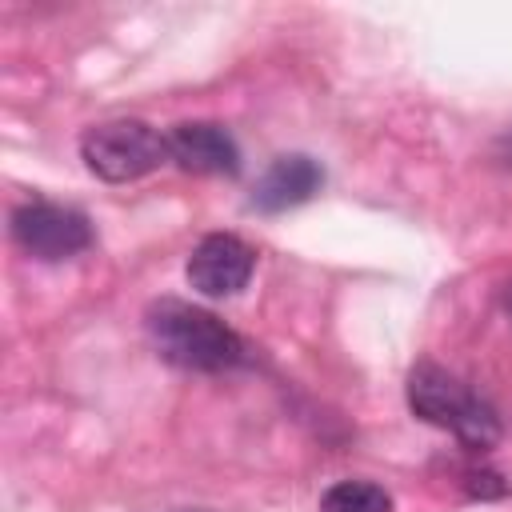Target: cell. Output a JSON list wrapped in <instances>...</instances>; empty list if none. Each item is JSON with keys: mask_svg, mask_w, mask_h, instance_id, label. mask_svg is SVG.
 Returning <instances> with one entry per match:
<instances>
[{"mask_svg": "<svg viewBox=\"0 0 512 512\" xmlns=\"http://www.w3.org/2000/svg\"><path fill=\"white\" fill-rule=\"evenodd\" d=\"M144 328L152 348L184 372H228L244 364V340L208 308L164 296L148 304Z\"/></svg>", "mask_w": 512, "mask_h": 512, "instance_id": "obj_1", "label": "cell"}, {"mask_svg": "<svg viewBox=\"0 0 512 512\" xmlns=\"http://www.w3.org/2000/svg\"><path fill=\"white\" fill-rule=\"evenodd\" d=\"M404 396H408L412 416H420V420L432 424V428L452 432L464 448L488 452V448L500 444V416L492 412V404L480 400V396H476L464 380H456L448 368H440V364H432V360L412 364L408 384H404Z\"/></svg>", "mask_w": 512, "mask_h": 512, "instance_id": "obj_2", "label": "cell"}, {"mask_svg": "<svg viewBox=\"0 0 512 512\" xmlns=\"http://www.w3.org/2000/svg\"><path fill=\"white\" fill-rule=\"evenodd\" d=\"M80 160L92 176L108 184H128L172 160L168 132H156L144 120H104L80 136Z\"/></svg>", "mask_w": 512, "mask_h": 512, "instance_id": "obj_3", "label": "cell"}, {"mask_svg": "<svg viewBox=\"0 0 512 512\" xmlns=\"http://www.w3.org/2000/svg\"><path fill=\"white\" fill-rule=\"evenodd\" d=\"M12 240L36 260H72L92 248V220L56 200H28L12 212Z\"/></svg>", "mask_w": 512, "mask_h": 512, "instance_id": "obj_4", "label": "cell"}, {"mask_svg": "<svg viewBox=\"0 0 512 512\" xmlns=\"http://www.w3.org/2000/svg\"><path fill=\"white\" fill-rule=\"evenodd\" d=\"M252 268H256L252 244H244L232 232H212L192 248L184 276L200 296L224 300V296H236L252 280Z\"/></svg>", "mask_w": 512, "mask_h": 512, "instance_id": "obj_5", "label": "cell"}, {"mask_svg": "<svg viewBox=\"0 0 512 512\" xmlns=\"http://www.w3.org/2000/svg\"><path fill=\"white\" fill-rule=\"evenodd\" d=\"M168 156L184 172L196 176H236L240 172V148L228 136V128L208 120H188L168 128Z\"/></svg>", "mask_w": 512, "mask_h": 512, "instance_id": "obj_6", "label": "cell"}, {"mask_svg": "<svg viewBox=\"0 0 512 512\" xmlns=\"http://www.w3.org/2000/svg\"><path fill=\"white\" fill-rule=\"evenodd\" d=\"M320 184H324V168H320L312 156H304V152L276 156V160L264 168V176L256 180L248 204H252L256 212H288V208L312 200V196L320 192Z\"/></svg>", "mask_w": 512, "mask_h": 512, "instance_id": "obj_7", "label": "cell"}, {"mask_svg": "<svg viewBox=\"0 0 512 512\" xmlns=\"http://www.w3.org/2000/svg\"><path fill=\"white\" fill-rule=\"evenodd\" d=\"M320 512H392V496L372 480H336L320 496Z\"/></svg>", "mask_w": 512, "mask_h": 512, "instance_id": "obj_8", "label": "cell"}, {"mask_svg": "<svg viewBox=\"0 0 512 512\" xmlns=\"http://www.w3.org/2000/svg\"><path fill=\"white\" fill-rule=\"evenodd\" d=\"M504 308H508V316H512V284L504 288Z\"/></svg>", "mask_w": 512, "mask_h": 512, "instance_id": "obj_9", "label": "cell"}]
</instances>
